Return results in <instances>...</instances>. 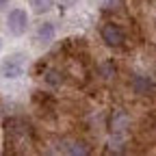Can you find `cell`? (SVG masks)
<instances>
[{"mask_svg": "<svg viewBox=\"0 0 156 156\" xmlns=\"http://www.w3.org/2000/svg\"><path fill=\"white\" fill-rule=\"evenodd\" d=\"M7 28L13 37H22L28 30V13L24 9H11L7 15Z\"/></svg>", "mask_w": 156, "mask_h": 156, "instance_id": "cell-1", "label": "cell"}, {"mask_svg": "<svg viewBox=\"0 0 156 156\" xmlns=\"http://www.w3.org/2000/svg\"><path fill=\"white\" fill-rule=\"evenodd\" d=\"M0 74H2L5 78H9V80L20 78L24 74V54H11V56H7L2 61V65H0Z\"/></svg>", "mask_w": 156, "mask_h": 156, "instance_id": "cell-2", "label": "cell"}, {"mask_svg": "<svg viewBox=\"0 0 156 156\" xmlns=\"http://www.w3.org/2000/svg\"><path fill=\"white\" fill-rule=\"evenodd\" d=\"M100 35L104 39V44L111 46V48H119L124 44V33H122V28H117L115 24H104L100 28Z\"/></svg>", "mask_w": 156, "mask_h": 156, "instance_id": "cell-3", "label": "cell"}, {"mask_svg": "<svg viewBox=\"0 0 156 156\" xmlns=\"http://www.w3.org/2000/svg\"><path fill=\"white\" fill-rule=\"evenodd\" d=\"M54 35H56V26H54L52 22L39 24V28H37V39H39L41 44H50L52 39H54Z\"/></svg>", "mask_w": 156, "mask_h": 156, "instance_id": "cell-4", "label": "cell"}, {"mask_svg": "<svg viewBox=\"0 0 156 156\" xmlns=\"http://www.w3.org/2000/svg\"><path fill=\"white\" fill-rule=\"evenodd\" d=\"M28 5H30L33 13L44 15V13H48V11L54 7V0H28Z\"/></svg>", "mask_w": 156, "mask_h": 156, "instance_id": "cell-5", "label": "cell"}, {"mask_svg": "<svg viewBox=\"0 0 156 156\" xmlns=\"http://www.w3.org/2000/svg\"><path fill=\"white\" fill-rule=\"evenodd\" d=\"M67 152L69 154H89V147L85 143H80V141H74V143H69Z\"/></svg>", "mask_w": 156, "mask_h": 156, "instance_id": "cell-6", "label": "cell"}, {"mask_svg": "<svg viewBox=\"0 0 156 156\" xmlns=\"http://www.w3.org/2000/svg\"><path fill=\"white\" fill-rule=\"evenodd\" d=\"M134 89L136 91H147L150 89V83L145 80V78H134Z\"/></svg>", "mask_w": 156, "mask_h": 156, "instance_id": "cell-7", "label": "cell"}, {"mask_svg": "<svg viewBox=\"0 0 156 156\" xmlns=\"http://www.w3.org/2000/svg\"><path fill=\"white\" fill-rule=\"evenodd\" d=\"M46 80L52 85H61V78H58V72H48L46 74Z\"/></svg>", "mask_w": 156, "mask_h": 156, "instance_id": "cell-8", "label": "cell"}, {"mask_svg": "<svg viewBox=\"0 0 156 156\" xmlns=\"http://www.w3.org/2000/svg\"><path fill=\"white\" fill-rule=\"evenodd\" d=\"M9 2H11V0H0V11H2V9H5Z\"/></svg>", "mask_w": 156, "mask_h": 156, "instance_id": "cell-9", "label": "cell"}, {"mask_svg": "<svg viewBox=\"0 0 156 156\" xmlns=\"http://www.w3.org/2000/svg\"><path fill=\"white\" fill-rule=\"evenodd\" d=\"M0 50H2V39H0Z\"/></svg>", "mask_w": 156, "mask_h": 156, "instance_id": "cell-10", "label": "cell"}]
</instances>
